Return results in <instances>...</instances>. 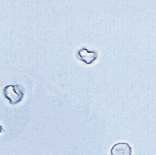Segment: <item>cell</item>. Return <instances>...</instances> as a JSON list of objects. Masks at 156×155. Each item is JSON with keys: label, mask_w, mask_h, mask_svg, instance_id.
<instances>
[{"label": "cell", "mask_w": 156, "mask_h": 155, "mask_svg": "<svg viewBox=\"0 0 156 155\" xmlns=\"http://www.w3.org/2000/svg\"><path fill=\"white\" fill-rule=\"evenodd\" d=\"M3 95L10 105H15L21 102L24 97V88L21 85H9L3 88Z\"/></svg>", "instance_id": "1"}, {"label": "cell", "mask_w": 156, "mask_h": 155, "mask_svg": "<svg viewBox=\"0 0 156 155\" xmlns=\"http://www.w3.org/2000/svg\"><path fill=\"white\" fill-rule=\"evenodd\" d=\"M79 60L87 64H90L97 58V53L95 51H90L85 48L79 50L77 53Z\"/></svg>", "instance_id": "2"}, {"label": "cell", "mask_w": 156, "mask_h": 155, "mask_svg": "<svg viewBox=\"0 0 156 155\" xmlns=\"http://www.w3.org/2000/svg\"><path fill=\"white\" fill-rule=\"evenodd\" d=\"M111 155H131L132 149L127 143H118L111 149Z\"/></svg>", "instance_id": "3"}, {"label": "cell", "mask_w": 156, "mask_h": 155, "mask_svg": "<svg viewBox=\"0 0 156 155\" xmlns=\"http://www.w3.org/2000/svg\"><path fill=\"white\" fill-rule=\"evenodd\" d=\"M2 132H4V130L3 127H2V126L0 125V134H1Z\"/></svg>", "instance_id": "4"}]
</instances>
